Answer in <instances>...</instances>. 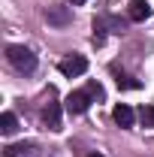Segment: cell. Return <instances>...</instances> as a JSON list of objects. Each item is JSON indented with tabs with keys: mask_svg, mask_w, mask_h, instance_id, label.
<instances>
[{
	"mask_svg": "<svg viewBox=\"0 0 154 157\" xmlns=\"http://www.w3.org/2000/svg\"><path fill=\"white\" fill-rule=\"evenodd\" d=\"M94 97H103V91H100V85L91 82L85 91H73L70 97L64 100V103H67V112H70V115H82V112H88V106H91V100H94Z\"/></svg>",
	"mask_w": 154,
	"mask_h": 157,
	"instance_id": "obj_1",
	"label": "cell"
},
{
	"mask_svg": "<svg viewBox=\"0 0 154 157\" xmlns=\"http://www.w3.org/2000/svg\"><path fill=\"white\" fill-rule=\"evenodd\" d=\"M6 60L18 70V73H33L37 70V55L24 45H9L6 48Z\"/></svg>",
	"mask_w": 154,
	"mask_h": 157,
	"instance_id": "obj_2",
	"label": "cell"
},
{
	"mask_svg": "<svg viewBox=\"0 0 154 157\" xmlns=\"http://www.w3.org/2000/svg\"><path fill=\"white\" fill-rule=\"evenodd\" d=\"M58 70L64 73L67 78H79L88 73V60L82 58V55H67V58L58 60Z\"/></svg>",
	"mask_w": 154,
	"mask_h": 157,
	"instance_id": "obj_3",
	"label": "cell"
},
{
	"mask_svg": "<svg viewBox=\"0 0 154 157\" xmlns=\"http://www.w3.org/2000/svg\"><path fill=\"white\" fill-rule=\"evenodd\" d=\"M45 21L55 24V27H67L73 21V12H70V6H48L45 9Z\"/></svg>",
	"mask_w": 154,
	"mask_h": 157,
	"instance_id": "obj_4",
	"label": "cell"
},
{
	"mask_svg": "<svg viewBox=\"0 0 154 157\" xmlns=\"http://www.w3.org/2000/svg\"><path fill=\"white\" fill-rule=\"evenodd\" d=\"M37 145L33 142H18V145H6L3 148V157H37Z\"/></svg>",
	"mask_w": 154,
	"mask_h": 157,
	"instance_id": "obj_5",
	"label": "cell"
},
{
	"mask_svg": "<svg viewBox=\"0 0 154 157\" xmlns=\"http://www.w3.org/2000/svg\"><path fill=\"white\" fill-rule=\"evenodd\" d=\"M112 118H115V124H118V127H133V121H136L133 109H130L127 103H118L115 109H112Z\"/></svg>",
	"mask_w": 154,
	"mask_h": 157,
	"instance_id": "obj_6",
	"label": "cell"
},
{
	"mask_svg": "<svg viewBox=\"0 0 154 157\" xmlns=\"http://www.w3.org/2000/svg\"><path fill=\"white\" fill-rule=\"evenodd\" d=\"M127 15L130 21H145L151 15V6H148V0H130V9H127Z\"/></svg>",
	"mask_w": 154,
	"mask_h": 157,
	"instance_id": "obj_7",
	"label": "cell"
},
{
	"mask_svg": "<svg viewBox=\"0 0 154 157\" xmlns=\"http://www.w3.org/2000/svg\"><path fill=\"white\" fill-rule=\"evenodd\" d=\"M42 121H45L48 130H60V106L58 103H48V106L42 109Z\"/></svg>",
	"mask_w": 154,
	"mask_h": 157,
	"instance_id": "obj_8",
	"label": "cell"
},
{
	"mask_svg": "<svg viewBox=\"0 0 154 157\" xmlns=\"http://www.w3.org/2000/svg\"><path fill=\"white\" fill-rule=\"evenodd\" d=\"M15 130H18L15 115H12V112H3V115H0V133H6V136H9V133H15Z\"/></svg>",
	"mask_w": 154,
	"mask_h": 157,
	"instance_id": "obj_9",
	"label": "cell"
},
{
	"mask_svg": "<svg viewBox=\"0 0 154 157\" xmlns=\"http://www.w3.org/2000/svg\"><path fill=\"white\" fill-rule=\"evenodd\" d=\"M94 42H97V45L106 42V21H103V18H94Z\"/></svg>",
	"mask_w": 154,
	"mask_h": 157,
	"instance_id": "obj_10",
	"label": "cell"
},
{
	"mask_svg": "<svg viewBox=\"0 0 154 157\" xmlns=\"http://www.w3.org/2000/svg\"><path fill=\"white\" fill-rule=\"evenodd\" d=\"M142 121H145V127H154V106L142 109Z\"/></svg>",
	"mask_w": 154,
	"mask_h": 157,
	"instance_id": "obj_11",
	"label": "cell"
},
{
	"mask_svg": "<svg viewBox=\"0 0 154 157\" xmlns=\"http://www.w3.org/2000/svg\"><path fill=\"white\" fill-rule=\"evenodd\" d=\"M118 88H139V82H133V78H118Z\"/></svg>",
	"mask_w": 154,
	"mask_h": 157,
	"instance_id": "obj_12",
	"label": "cell"
},
{
	"mask_svg": "<svg viewBox=\"0 0 154 157\" xmlns=\"http://www.w3.org/2000/svg\"><path fill=\"white\" fill-rule=\"evenodd\" d=\"M70 3H73V6H82V3H85V0H70Z\"/></svg>",
	"mask_w": 154,
	"mask_h": 157,
	"instance_id": "obj_13",
	"label": "cell"
},
{
	"mask_svg": "<svg viewBox=\"0 0 154 157\" xmlns=\"http://www.w3.org/2000/svg\"><path fill=\"white\" fill-rule=\"evenodd\" d=\"M88 157H103V154H97V151H91V154H88Z\"/></svg>",
	"mask_w": 154,
	"mask_h": 157,
	"instance_id": "obj_14",
	"label": "cell"
}]
</instances>
